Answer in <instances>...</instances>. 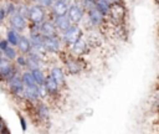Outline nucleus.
<instances>
[{"instance_id":"obj_9","label":"nucleus","mask_w":159,"mask_h":134,"mask_svg":"<svg viewBox=\"0 0 159 134\" xmlns=\"http://www.w3.org/2000/svg\"><path fill=\"white\" fill-rule=\"evenodd\" d=\"M29 38L32 46V50L40 52V53H46L43 50V36L39 31H29Z\"/></svg>"},{"instance_id":"obj_11","label":"nucleus","mask_w":159,"mask_h":134,"mask_svg":"<svg viewBox=\"0 0 159 134\" xmlns=\"http://www.w3.org/2000/svg\"><path fill=\"white\" fill-rule=\"evenodd\" d=\"M124 12H125L124 11V6L120 5L119 2H114V4H112L109 6V11H108L107 16H109L113 21L119 22L124 17Z\"/></svg>"},{"instance_id":"obj_25","label":"nucleus","mask_w":159,"mask_h":134,"mask_svg":"<svg viewBox=\"0 0 159 134\" xmlns=\"http://www.w3.org/2000/svg\"><path fill=\"white\" fill-rule=\"evenodd\" d=\"M14 65L19 68V69H25L26 68V55H22V53H19L15 60L12 61Z\"/></svg>"},{"instance_id":"obj_33","label":"nucleus","mask_w":159,"mask_h":134,"mask_svg":"<svg viewBox=\"0 0 159 134\" xmlns=\"http://www.w3.org/2000/svg\"><path fill=\"white\" fill-rule=\"evenodd\" d=\"M24 1H26V2H29V4H30V2H35L36 0H24Z\"/></svg>"},{"instance_id":"obj_26","label":"nucleus","mask_w":159,"mask_h":134,"mask_svg":"<svg viewBox=\"0 0 159 134\" xmlns=\"http://www.w3.org/2000/svg\"><path fill=\"white\" fill-rule=\"evenodd\" d=\"M16 12H19L20 15H22L24 17H26V19H27V12H29V2H26V1L17 2V9H16Z\"/></svg>"},{"instance_id":"obj_34","label":"nucleus","mask_w":159,"mask_h":134,"mask_svg":"<svg viewBox=\"0 0 159 134\" xmlns=\"http://www.w3.org/2000/svg\"><path fill=\"white\" fill-rule=\"evenodd\" d=\"M4 1H15V2H19L20 0H4Z\"/></svg>"},{"instance_id":"obj_5","label":"nucleus","mask_w":159,"mask_h":134,"mask_svg":"<svg viewBox=\"0 0 159 134\" xmlns=\"http://www.w3.org/2000/svg\"><path fill=\"white\" fill-rule=\"evenodd\" d=\"M6 83V87H7V91L14 96V97H21L22 96V91H24V83L21 81V77H20V73L15 74L14 77H11L9 81L5 82Z\"/></svg>"},{"instance_id":"obj_13","label":"nucleus","mask_w":159,"mask_h":134,"mask_svg":"<svg viewBox=\"0 0 159 134\" xmlns=\"http://www.w3.org/2000/svg\"><path fill=\"white\" fill-rule=\"evenodd\" d=\"M16 50L19 53H22V55H27L31 50H32V46H31V42H30V38L27 35H24L21 34L20 37H19V41L16 43Z\"/></svg>"},{"instance_id":"obj_8","label":"nucleus","mask_w":159,"mask_h":134,"mask_svg":"<svg viewBox=\"0 0 159 134\" xmlns=\"http://www.w3.org/2000/svg\"><path fill=\"white\" fill-rule=\"evenodd\" d=\"M39 32L43 36V37H50V36H60V32L58 30L56 29L52 19L48 20L46 19L45 21H42L40 24V27H39Z\"/></svg>"},{"instance_id":"obj_3","label":"nucleus","mask_w":159,"mask_h":134,"mask_svg":"<svg viewBox=\"0 0 159 134\" xmlns=\"http://www.w3.org/2000/svg\"><path fill=\"white\" fill-rule=\"evenodd\" d=\"M17 73H20V69L14 65V62L2 57L0 61V82L5 83Z\"/></svg>"},{"instance_id":"obj_21","label":"nucleus","mask_w":159,"mask_h":134,"mask_svg":"<svg viewBox=\"0 0 159 134\" xmlns=\"http://www.w3.org/2000/svg\"><path fill=\"white\" fill-rule=\"evenodd\" d=\"M20 35H21V32L16 31L15 29L9 27V29L6 30V37H5V38L7 40L9 45H11V46H16V43H17V41H19Z\"/></svg>"},{"instance_id":"obj_23","label":"nucleus","mask_w":159,"mask_h":134,"mask_svg":"<svg viewBox=\"0 0 159 134\" xmlns=\"http://www.w3.org/2000/svg\"><path fill=\"white\" fill-rule=\"evenodd\" d=\"M30 71H31V73H32V76H34L35 83H36L37 86L43 84V82H45V77H46L45 72H43L41 68H34V69H30Z\"/></svg>"},{"instance_id":"obj_22","label":"nucleus","mask_w":159,"mask_h":134,"mask_svg":"<svg viewBox=\"0 0 159 134\" xmlns=\"http://www.w3.org/2000/svg\"><path fill=\"white\" fill-rule=\"evenodd\" d=\"M20 77H21V81H22L24 86H34V84H36L31 71L27 69V68H25L24 71L20 72Z\"/></svg>"},{"instance_id":"obj_2","label":"nucleus","mask_w":159,"mask_h":134,"mask_svg":"<svg viewBox=\"0 0 159 134\" xmlns=\"http://www.w3.org/2000/svg\"><path fill=\"white\" fill-rule=\"evenodd\" d=\"M82 35H83L82 34V29L77 24H72L67 30H65L63 32L60 34V37H61L62 43H65L66 46H71L78 38L83 37Z\"/></svg>"},{"instance_id":"obj_30","label":"nucleus","mask_w":159,"mask_h":134,"mask_svg":"<svg viewBox=\"0 0 159 134\" xmlns=\"http://www.w3.org/2000/svg\"><path fill=\"white\" fill-rule=\"evenodd\" d=\"M9 46V42H7V40L4 37V38H0V51H4L6 47Z\"/></svg>"},{"instance_id":"obj_7","label":"nucleus","mask_w":159,"mask_h":134,"mask_svg":"<svg viewBox=\"0 0 159 134\" xmlns=\"http://www.w3.org/2000/svg\"><path fill=\"white\" fill-rule=\"evenodd\" d=\"M67 17L70 19V21L72 24H80L83 17H84V10L83 7L81 6L80 2H76L71 6H68V10H67Z\"/></svg>"},{"instance_id":"obj_32","label":"nucleus","mask_w":159,"mask_h":134,"mask_svg":"<svg viewBox=\"0 0 159 134\" xmlns=\"http://www.w3.org/2000/svg\"><path fill=\"white\" fill-rule=\"evenodd\" d=\"M5 123H4V120L1 119V117H0V130H1V128H2V125H4Z\"/></svg>"},{"instance_id":"obj_14","label":"nucleus","mask_w":159,"mask_h":134,"mask_svg":"<svg viewBox=\"0 0 159 134\" xmlns=\"http://www.w3.org/2000/svg\"><path fill=\"white\" fill-rule=\"evenodd\" d=\"M43 87H45V89L47 92V96H56V94H58L61 86L50 74H46L45 82H43Z\"/></svg>"},{"instance_id":"obj_24","label":"nucleus","mask_w":159,"mask_h":134,"mask_svg":"<svg viewBox=\"0 0 159 134\" xmlns=\"http://www.w3.org/2000/svg\"><path fill=\"white\" fill-rule=\"evenodd\" d=\"M1 52H2V57L6 58V60H10V61H14L15 57L19 55L16 47H15V46H11V45H9V46H7L4 51H1Z\"/></svg>"},{"instance_id":"obj_19","label":"nucleus","mask_w":159,"mask_h":134,"mask_svg":"<svg viewBox=\"0 0 159 134\" xmlns=\"http://www.w3.org/2000/svg\"><path fill=\"white\" fill-rule=\"evenodd\" d=\"M70 47H71L72 53L76 55V56H82V55H84V53L87 52V50H88V46H87L86 41H84L82 37L78 38L76 42H73Z\"/></svg>"},{"instance_id":"obj_28","label":"nucleus","mask_w":159,"mask_h":134,"mask_svg":"<svg viewBox=\"0 0 159 134\" xmlns=\"http://www.w3.org/2000/svg\"><path fill=\"white\" fill-rule=\"evenodd\" d=\"M35 2H36V4H39L40 6H42V7H45L46 10H48V9L51 7V5H52V2H53V0H36Z\"/></svg>"},{"instance_id":"obj_10","label":"nucleus","mask_w":159,"mask_h":134,"mask_svg":"<svg viewBox=\"0 0 159 134\" xmlns=\"http://www.w3.org/2000/svg\"><path fill=\"white\" fill-rule=\"evenodd\" d=\"M21 97H22L25 100H27V102L35 104L36 102L40 100V97H39V86H37V84H34V86H25Z\"/></svg>"},{"instance_id":"obj_15","label":"nucleus","mask_w":159,"mask_h":134,"mask_svg":"<svg viewBox=\"0 0 159 134\" xmlns=\"http://www.w3.org/2000/svg\"><path fill=\"white\" fill-rule=\"evenodd\" d=\"M52 14V16H60V15H67L68 5L65 2V0H53L51 7L48 9Z\"/></svg>"},{"instance_id":"obj_20","label":"nucleus","mask_w":159,"mask_h":134,"mask_svg":"<svg viewBox=\"0 0 159 134\" xmlns=\"http://www.w3.org/2000/svg\"><path fill=\"white\" fill-rule=\"evenodd\" d=\"M48 74H50L60 86H63V84H65V82H66V76H65V72H63V69H62L61 67H58V66L51 67Z\"/></svg>"},{"instance_id":"obj_16","label":"nucleus","mask_w":159,"mask_h":134,"mask_svg":"<svg viewBox=\"0 0 159 134\" xmlns=\"http://www.w3.org/2000/svg\"><path fill=\"white\" fill-rule=\"evenodd\" d=\"M52 21H53V24H55V26H56V29L58 30L60 34L63 32L65 30H67V29L72 25V22H71L70 19L67 17V15L53 16V17H52Z\"/></svg>"},{"instance_id":"obj_12","label":"nucleus","mask_w":159,"mask_h":134,"mask_svg":"<svg viewBox=\"0 0 159 134\" xmlns=\"http://www.w3.org/2000/svg\"><path fill=\"white\" fill-rule=\"evenodd\" d=\"M87 19L92 26H101L104 21V15L101 14L94 6L87 10Z\"/></svg>"},{"instance_id":"obj_27","label":"nucleus","mask_w":159,"mask_h":134,"mask_svg":"<svg viewBox=\"0 0 159 134\" xmlns=\"http://www.w3.org/2000/svg\"><path fill=\"white\" fill-rule=\"evenodd\" d=\"M2 6H4V9H5V11H6L7 16H9L10 14H12V12L16 11V9H17V2H15V1H5Z\"/></svg>"},{"instance_id":"obj_1","label":"nucleus","mask_w":159,"mask_h":134,"mask_svg":"<svg viewBox=\"0 0 159 134\" xmlns=\"http://www.w3.org/2000/svg\"><path fill=\"white\" fill-rule=\"evenodd\" d=\"M47 19V10L40 6L36 2L29 4V12H27V21L32 24H41Z\"/></svg>"},{"instance_id":"obj_4","label":"nucleus","mask_w":159,"mask_h":134,"mask_svg":"<svg viewBox=\"0 0 159 134\" xmlns=\"http://www.w3.org/2000/svg\"><path fill=\"white\" fill-rule=\"evenodd\" d=\"M7 22H9V27L11 29H15L16 31L19 32H24L27 30V25H29V21L26 17H24L22 15H20L19 12H12L7 16Z\"/></svg>"},{"instance_id":"obj_18","label":"nucleus","mask_w":159,"mask_h":134,"mask_svg":"<svg viewBox=\"0 0 159 134\" xmlns=\"http://www.w3.org/2000/svg\"><path fill=\"white\" fill-rule=\"evenodd\" d=\"M35 113L40 120H47L50 117V109H48L47 104H45L43 102H40V100L35 103Z\"/></svg>"},{"instance_id":"obj_29","label":"nucleus","mask_w":159,"mask_h":134,"mask_svg":"<svg viewBox=\"0 0 159 134\" xmlns=\"http://www.w3.org/2000/svg\"><path fill=\"white\" fill-rule=\"evenodd\" d=\"M6 19H7V14H6L4 6H0V24L4 22Z\"/></svg>"},{"instance_id":"obj_6","label":"nucleus","mask_w":159,"mask_h":134,"mask_svg":"<svg viewBox=\"0 0 159 134\" xmlns=\"http://www.w3.org/2000/svg\"><path fill=\"white\" fill-rule=\"evenodd\" d=\"M43 50L48 53H58L62 50V41L60 36L43 37Z\"/></svg>"},{"instance_id":"obj_31","label":"nucleus","mask_w":159,"mask_h":134,"mask_svg":"<svg viewBox=\"0 0 159 134\" xmlns=\"http://www.w3.org/2000/svg\"><path fill=\"white\" fill-rule=\"evenodd\" d=\"M19 119H20V123H21V129H22V130H26V128H27V125H26V120L24 119L22 115H19Z\"/></svg>"},{"instance_id":"obj_36","label":"nucleus","mask_w":159,"mask_h":134,"mask_svg":"<svg viewBox=\"0 0 159 134\" xmlns=\"http://www.w3.org/2000/svg\"><path fill=\"white\" fill-rule=\"evenodd\" d=\"M157 2H158V5H159V0H157Z\"/></svg>"},{"instance_id":"obj_35","label":"nucleus","mask_w":159,"mask_h":134,"mask_svg":"<svg viewBox=\"0 0 159 134\" xmlns=\"http://www.w3.org/2000/svg\"><path fill=\"white\" fill-rule=\"evenodd\" d=\"M1 60H2V52L0 51V61H1Z\"/></svg>"},{"instance_id":"obj_17","label":"nucleus","mask_w":159,"mask_h":134,"mask_svg":"<svg viewBox=\"0 0 159 134\" xmlns=\"http://www.w3.org/2000/svg\"><path fill=\"white\" fill-rule=\"evenodd\" d=\"M65 67L70 74H78L82 71V65H81L78 58L68 57L67 60H65Z\"/></svg>"}]
</instances>
